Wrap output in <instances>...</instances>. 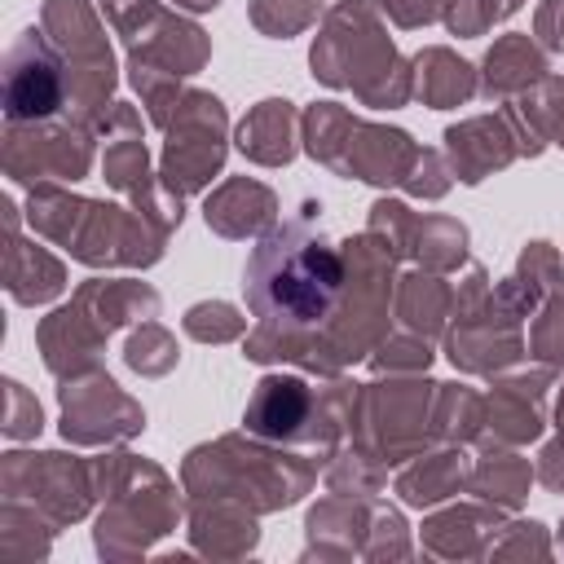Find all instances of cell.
I'll return each instance as SVG.
<instances>
[{
	"instance_id": "cell-3",
	"label": "cell",
	"mask_w": 564,
	"mask_h": 564,
	"mask_svg": "<svg viewBox=\"0 0 564 564\" xmlns=\"http://www.w3.org/2000/svg\"><path fill=\"white\" fill-rule=\"evenodd\" d=\"M66 93V75H62V57L57 48L31 26L22 31V40L9 48V75H4V115L9 123H44Z\"/></svg>"
},
{
	"instance_id": "cell-9",
	"label": "cell",
	"mask_w": 564,
	"mask_h": 564,
	"mask_svg": "<svg viewBox=\"0 0 564 564\" xmlns=\"http://www.w3.org/2000/svg\"><path fill=\"white\" fill-rule=\"evenodd\" d=\"M542 75H546V62L529 44V35H507L485 57V84H480V93L485 97H502V93H516V88H524V84H533Z\"/></svg>"
},
{
	"instance_id": "cell-17",
	"label": "cell",
	"mask_w": 564,
	"mask_h": 564,
	"mask_svg": "<svg viewBox=\"0 0 564 564\" xmlns=\"http://www.w3.org/2000/svg\"><path fill=\"white\" fill-rule=\"evenodd\" d=\"M516 9H520V0H485V13H489V22H498V18L516 13Z\"/></svg>"
},
{
	"instance_id": "cell-7",
	"label": "cell",
	"mask_w": 564,
	"mask_h": 564,
	"mask_svg": "<svg viewBox=\"0 0 564 564\" xmlns=\"http://www.w3.org/2000/svg\"><path fill=\"white\" fill-rule=\"evenodd\" d=\"M273 194L256 181H229L220 194L207 198V225L220 229L225 238H242V234H256L273 220Z\"/></svg>"
},
{
	"instance_id": "cell-8",
	"label": "cell",
	"mask_w": 564,
	"mask_h": 564,
	"mask_svg": "<svg viewBox=\"0 0 564 564\" xmlns=\"http://www.w3.org/2000/svg\"><path fill=\"white\" fill-rule=\"evenodd\" d=\"M291 123H295V110H291V101H260L247 119H242V128H238V150L247 154V159H256V163H269V167H278V163H286L291 154H295V145H291Z\"/></svg>"
},
{
	"instance_id": "cell-14",
	"label": "cell",
	"mask_w": 564,
	"mask_h": 564,
	"mask_svg": "<svg viewBox=\"0 0 564 564\" xmlns=\"http://www.w3.org/2000/svg\"><path fill=\"white\" fill-rule=\"evenodd\" d=\"M185 330L194 339H234L242 330V317H234L229 304H194L185 313Z\"/></svg>"
},
{
	"instance_id": "cell-13",
	"label": "cell",
	"mask_w": 564,
	"mask_h": 564,
	"mask_svg": "<svg viewBox=\"0 0 564 564\" xmlns=\"http://www.w3.org/2000/svg\"><path fill=\"white\" fill-rule=\"evenodd\" d=\"M542 101L546 106L520 101V115H529V123H538L546 141H560L564 145V79H546L542 75Z\"/></svg>"
},
{
	"instance_id": "cell-2",
	"label": "cell",
	"mask_w": 564,
	"mask_h": 564,
	"mask_svg": "<svg viewBox=\"0 0 564 564\" xmlns=\"http://www.w3.org/2000/svg\"><path fill=\"white\" fill-rule=\"evenodd\" d=\"M225 110L207 93H185L176 106V128L163 154V181L172 194L198 189L225 159Z\"/></svg>"
},
{
	"instance_id": "cell-12",
	"label": "cell",
	"mask_w": 564,
	"mask_h": 564,
	"mask_svg": "<svg viewBox=\"0 0 564 564\" xmlns=\"http://www.w3.org/2000/svg\"><path fill=\"white\" fill-rule=\"evenodd\" d=\"M176 361V344L159 330V326H145L128 339V366L141 370V375H163L167 366Z\"/></svg>"
},
{
	"instance_id": "cell-4",
	"label": "cell",
	"mask_w": 564,
	"mask_h": 564,
	"mask_svg": "<svg viewBox=\"0 0 564 564\" xmlns=\"http://www.w3.org/2000/svg\"><path fill=\"white\" fill-rule=\"evenodd\" d=\"M44 22H48L53 31H62L57 44H62V53L70 57V66H79L75 88H70V101H75L84 115H93V110L106 101L110 84H115V66H110L106 35L97 31V22H93V13H88L84 0H48Z\"/></svg>"
},
{
	"instance_id": "cell-6",
	"label": "cell",
	"mask_w": 564,
	"mask_h": 564,
	"mask_svg": "<svg viewBox=\"0 0 564 564\" xmlns=\"http://www.w3.org/2000/svg\"><path fill=\"white\" fill-rule=\"evenodd\" d=\"M511 141H516V137L502 128V119H471V123L445 132V145H449V154H454V172H458L467 185L485 181L494 167H507L511 154H516Z\"/></svg>"
},
{
	"instance_id": "cell-11",
	"label": "cell",
	"mask_w": 564,
	"mask_h": 564,
	"mask_svg": "<svg viewBox=\"0 0 564 564\" xmlns=\"http://www.w3.org/2000/svg\"><path fill=\"white\" fill-rule=\"evenodd\" d=\"M401 317L423 330V335H436L445 326V304H449V291L441 286V278H427V273H410L401 278Z\"/></svg>"
},
{
	"instance_id": "cell-16",
	"label": "cell",
	"mask_w": 564,
	"mask_h": 564,
	"mask_svg": "<svg viewBox=\"0 0 564 564\" xmlns=\"http://www.w3.org/2000/svg\"><path fill=\"white\" fill-rule=\"evenodd\" d=\"M401 26H419V22H432L436 18V0H379Z\"/></svg>"
},
{
	"instance_id": "cell-10",
	"label": "cell",
	"mask_w": 564,
	"mask_h": 564,
	"mask_svg": "<svg viewBox=\"0 0 564 564\" xmlns=\"http://www.w3.org/2000/svg\"><path fill=\"white\" fill-rule=\"evenodd\" d=\"M419 70H423V75H419L423 101H432V106H454V101L471 97V66L458 62L454 53L427 48V53H419Z\"/></svg>"
},
{
	"instance_id": "cell-1",
	"label": "cell",
	"mask_w": 564,
	"mask_h": 564,
	"mask_svg": "<svg viewBox=\"0 0 564 564\" xmlns=\"http://www.w3.org/2000/svg\"><path fill=\"white\" fill-rule=\"evenodd\" d=\"M388 247H375L361 282L357 278V242L348 238L344 251L313 225V216H291L278 229L264 234V242L251 251L242 291L247 308L260 317V330L247 339V357L273 361L291 357L313 370L317 361V335H326V357L330 370L339 366L335 357V317L339 313H379L383 291H388Z\"/></svg>"
},
{
	"instance_id": "cell-15",
	"label": "cell",
	"mask_w": 564,
	"mask_h": 564,
	"mask_svg": "<svg viewBox=\"0 0 564 564\" xmlns=\"http://www.w3.org/2000/svg\"><path fill=\"white\" fill-rule=\"evenodd\" d=\"M533 352L551 366H564V300H551V308L542 313L533 330Z\"/></svg>"
},
{
	"instance_id": "cell-5",
	"label": "cell",
	"mask_w": 564,
	"mask_h": 564,
	"mask_svg": "<svg viewBox=\"0 0 564 564\" xmlns=\"http://www.w3.org/2000/svg\"><path fill=\"white\" fill-rule=\"evenodd\" d=\"M308 414H313L308 383L304 379H291V375H269V379H260V388H256L242 423L251 432H260V436L291 441V436H304Z\"/></svg>"
}]
</instances>
